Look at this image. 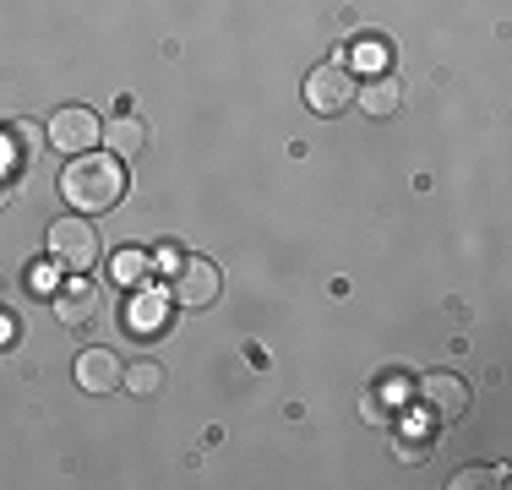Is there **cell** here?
<instances>
[{
	"label": "cell",
	"mask_w": 512,
	"mask_h": 490,
	"mask_svg": "<svg viewBox=\"0 0 512 490\" xmlns=\"http://www.w3.org/2000/svg\"><path fill=\"white\" fill-rule=\"evenodd\" d=\"M60 196L88 218L109 213V207H120V196H126V164H120L115 153H77L66 164V175H60Z\"/></svg>",
	"instance_id": "obj_1"
},
{
	"label": "cell",
	"mask_w": 512,
	"mask_h": 490,
	"mask_svg": "<svg viewBox=\"0 0 512 490\" xmlns=\"http://www.w3.org/2000/svg\"><path fill=\"white\" fill-rule=\"evenodd\" d=\"M44 245H50V262L60 267V273H88V267L99 262V229L88 224V213L55 218Z\"/></svg>",
	"instance_id": "obj_2"
},
{
	"label": "cell",
	"mask_w": 512,
	"mask_h": 490,
	"mask_svg": "<svg viewBox=\"0 0 512 490\" xmlns=\"http://www.w3.org/2000/svg\"><path fill=\"white\" fill-rule=\"evenodd\" d=\"M355 71L344 66V60H322V66L306 71V88H300V98H306L311 115H344L349 104H355Z\"/></svg>",
	"instance_id": "obj_3"
},
{
	"label": "cell",
	"mask_w": 512,
	"mask_h": 490,
	"mask_svg": "<svg viewBox=\"0 0 512 490\" xmlns=\"http://www.w3.org/2000/svg\"><path fill=\"white\" fill-rule=\"evenodd\" d=\"M44 142H50L55 153H66V158L93 153V147L104 142V120L93 115L88 104H60L50 115V126H44Z\"/></svg>",
	"instance_id": "obj_4"
},
{
	"label": "cell",
	"mask_w": 512,
	"mask_h": 490,
	"mask_svg": "<svg viewBox=\"0 0 512 490\" xmlns=\"http://www.w3.org/2000/svg\"><path fill=\"white\" fill-rule=\"evenodd\" d=\"M414 403H420L436 425H453V420L469 414V382L453 376V371H431V376L414 382Z\"/></svg>",
	"instance_id": "obj_5"
},
{
	"label": "cell",
	"mask_w": 512,
	"mask_h": 490,
	"mask_svg": "<svg viewBox=\"0 0 512 490\" xmlns=\"http://www.w3.org/2000/svg\"><path fill=\"white\" fill-rule=\"evenodd\" d=\"M218 294H224V273H218V262H207V256H186V262L175 267V300L186 305V311L218 305Z\"/></svg>",
	"instance_id": "obj_6"
},
{
	"label": "cell",
	"mask_w": 512,
	"mask_h": 490,
	"mask_svg": "<svg viewBox=\"0 0 512 490\" xmlns=\"http://www.w3.org/2000/svg\"><path fill=\"white\" fill-rule=\"evenodd\" d=\"M120 376H126V365H120L115 349H104V343H93V349L77 354V387L88 392V398H104V392H120Z\"/></svg>",
	"instance_id": "obj_7"
},
{
	"label": "cell",
	"mask_w": 512,
	"mask_h": 490,
	"mask_svg": "<svg viewBox=\"0 0 512 490\" xmlns=\"http://www.w3.org/2000/svg\"><path fill=\"white\" fill-rule=\"evenodd\" d=\"M39 142H44V126H39V120H11V126L0 131V175L17 180L22 169L39 158Z\"/></svg>",
	"instance_id": "obj_8"
},
{
	"label": "cell",
	"mask_w": 512,
	"mask_h": 490,
	"mask_svg": "<svg viewBox=\"0 0 512 490\" xmlns=\"http://www.w3.org/2000/svg\"><path fill=\"white\" fill-rule=\"evenodd\" d=\"M355 104L371 120H387V115H398V109H404V82H398L393 71H371L365 82H355Z\"/></svg>",
	"instance_id": "obj_9"
},
{
	"label": "cell",
	"mask_w": 512,
	"mask_h": 490,
	"mask_svg": "<svg viewBox=\"0 0 512 490\" xmlns=\"http://www.w3.org/2000/svg\"><path fill=\"white\" fill-rule=\"evenodd\" d=\"M55 316L66 327H88L93 316H99V289H93L88 278H71L66 289H55Z\"/></svg>",
	"instance_id": "obj_10"
},
{
	"label": "cell",
	"mask_w": 512,
	"mask_h": 490,
	"mask_svg": "<svg viewBox=\"0 0 512 490\" xmlns=\"http://www.w3.org/2000/svg\"><path fill=\"white\" fill-rule=\"evenodd\" d=\"M104 142H109V153H115L120 164H126V158H137L142 147H148V120L131 115V109H120V115L104 126Z\"/></svg>",
	"instance_id": "obj_11"
},
{
	"label": "cell",
	"mask_w": 512,
	"mask_h": 490,
	"mask_svg": "<svg viewBox=\"0 0 512 490\" xmlns=\"http://www.w3.org/2000/svg\"><path fill=\"white\" fill-rule=\"evenodd\" d=\"M109 278H115L120 289H142L153 278V256L142 251V245H120V251L109 256Z\"/></svg>",
	"instance_id": "obj_12"
},
{
	"label": "cell",
	"mask_w": 512,
	"mask_h": 490,
	"mask_svg": "<svg viewBox=\"0 0 512 490\" xmlns=\"http://www.w3.org/2000/svg\"><path fill=\"white\" fill-rule=\"evenodd\" d=\"M164 316H169V300L164 294H142L137 305H126V327L137 338H158L164 333Z\"/></svg>",
	"instance_id": "obj_13"
},
{
	"label": "cell",
	"mask_w": 512,
	"mask_h": 490,
	"mask_svg": "<svg viewBox=\"0 0 512 490\" xmlns=\"http://www.w3.org/2000/svg\"><path fill=\"white\" fill-rule=\"evenodd\" d=\"M120 387H126L131 398H158V387H164V365H158V360H137L126 376H120Z\"/></svg>",
	"instance_id": "obj_14"
},
{
	"label": "cell",
	"mask_w": 512,
	"mask_h": 490,
	"mask_svg": "<svg viewBox=\"0 0 512 490\" xmlns=\"http://www.w3.org/2000/svg\"><path fill=\"white\" fill-rule=\"evenodd\" d=\"M409 387H414L409 376H404V371H393V376H382V382H376V392H371V398L382 403V414H387V403H393V409H404V403L414 398ZM387 420H393V414H387Z\"/></svg>",
	"instance_id": "obj_15"
},
{
	"label": "cell",
	"mask_w": 512,
	"mask_h": 490,
	"mask_svg": "<svg viewBox=\"0 0 512 490\" xmlns=\"http://www.w3.org/2000/svg\"><path fill=\"white\" fill-rule=\"evenodd\" d=\"M502 480H507V469H458L447 485H453V490H474V485H502Z\"/></svg>",
	"instance_id": "obj_16"
},
{
	"label": "cell",
	"mask_w": 512,
	"mask_h": 490,
	"mask_svg": "<svg viewBox=\"0 0 512 490\" xmlns=\"http://www.w3.org/2000/svg\"><path fill=\"white\" fill-rule=\"evenodd\" d=\"M180 262H186V251H180V245L175 240H169V245H158V256H153V267H164V273H175V267Z\"/></svg>",
	"instance_id": "obj_17"
},
{
	"label": "cell",
	"mask_w": 512,
	"mask_h": 490,
	"mask_svg": "<svg viewBox=\"0 0 512 490\" xmlns=\"http://www.w3.org/2000/svg\"><path fill=\"white\" fill-rule=\"evenodd\" d=\"M17 338H22L17 316H6V311H0V349H6V343H17Z\"/></svg>",
	"instance_id": "obj_18"
},
{
	"label": "cell",
	"mask_w": 512,
	"mask_h": 490,
	"mask_svg": "<svg viewBox=\"0 0 512 490\" xmlns=\"http://www.w3.org/2000/svg\"><path fill=\"white\" fill-rule=\"evenodd\" d=\"M28 284H33V289H55V273H50V267H33Z\"/></svg>",
	"instance_id": "obj_19"
},
{
	"label": "cell",
	"mask_w": 512,
	"mask_h": 490,
	"mask_svg": "<svg viewBox=\"0 0 512 490\" xmlns=\"http://www.w3.org/2000/svg\"><path fill=\"white\" fill-rule=\"evenodd\" d=\"M11 196H17V180H11V175H0V207H6Z\"/></svg>",
	"instance_id": "obj_20"
},
{
	"label": "cell",
	"mask_w": 512,
	"mask_h": 490,
	"mask_svg": "<svg viewBox=\"0 0 512 490\" xmlns=\"http://www.w3.org/2000/svg\"><path fill=\"white\" fill-rule=\"evenodd\" d=\"M0 305H6V289H0Z\"/></svg>",
	"instance_id": "obj_21"
}]
</instances>
